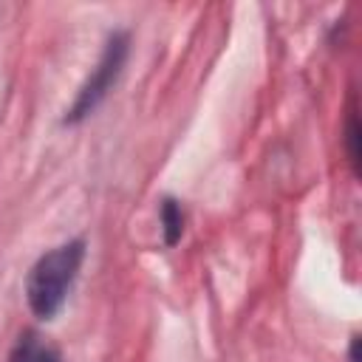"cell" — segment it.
<instances>
[{"label": "cell", "mask_w": 362, "mask_h": 362, "mask_svg": "<svg viewBox=\"0 0 362 362\" xmlns=\"http://www.w3.org/2000/svg\"><path fill=\"white\" fill-rule=\"evenodd\" d=\"M85 255H88V240L71 238V240L42 252L34 260V266L25 274V303L37 320L51 322L62 311V305L82 272Z\"/></svg>", "instance_id": "obj_1"}, {"label": "cell", "mask_w": 362, "mask_h": 362, "mask_svg": "<svg viewBox=\"0 0 362 362\" xmlns=\"http://www.w3.org/2000/svg\"><path fill=\"white\" fill-rule=\"evenodd\" d=\"M345 150H348V161L354 164V170H359V122H356V113H351L348 124H345Z\"/></svg>", "instance_id": "obj_5"}, {"label": "cell", "mask_w": 362, "mask_h": 362, "mask_svg": "<svg viewBox=\"0 0 362 362\" xmlns=\"http://www.w3.org/2000/svg\"><path fill=\"white\" fill-rule=\"evenodd\" d=\"M158 221H161L164 246L167 249L178 246L181 238H184V229H187V212H184V204L175 195H164L158 201Z\"/></svg>", "instance_id": "obj_4"}, {"label": "cell", "mask_w": 362, "mask_h": 362, "mask_svg": "<svg viewBox=\"0 0 362 362\" xmlns=\"http://www.w3.org/2000/svg\"><path fill=\"white\" fill-rule=\"evenodd\" d=\"M6 362H62V351L37 328H25L11 345Z\"/></svg>", "instance_id": "obj_3"}, {"label": "cell", "mask_w": 362, "mask_h": 362, "mask_svg": "<svg viewBox=\"0 0 362 362\" xmlns=\"http://www.w3.org/2000/svg\"><path fill=\"white\" fill-rule=\"evenodd\" d=\"M127 57H130V31L127 28L110 31L105 37V45H102V54H99L93 71L88 74V79L76 90V99L71 102V107L62 116L65 127H76V124H82L88 116H93L99 110V105L110 96V90L116 88L119 76L124 74Z\"/></svg>", "instance_id": "obj_2"}, {"label": "cell", "mask_w": 362, "mask_h": 362, "mask_svg": "<svg viewBox=\"0 0 362 362\" xmlns=\"http://www.w3.org/2000/svg\"><path fill=\"white\" fill-rule=\"evenodd\" d=\"M359 345H362V337L354 334L348 342V362H359Z\"/></svg>", "instance_id": "obj_6"}]
</instances>
